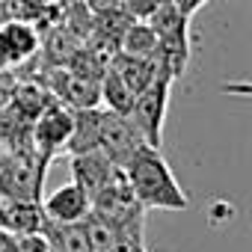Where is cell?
Returning a JSON list of instances; mask_svg holds the SVG:
<instances>
[{"label": "cell", "mask_w": 252, "mask_h": 252, "mask_svg": "<svg viewBox=\"0 0 252 252\" xmlns=\"http://www.w3.org/2000/svg\"><path fill=\"white\" fill-rule=\"evenodd\" d=\"M68 134H71V110H65L63 104H48L45 110H39L36 146H39V160H42V166H45L60 149H65Z\"/></svg>", "instance_id": "5b68a950"}, {"label": "cell", "mask_w": 252, "mask_h": 252, "mask_svg": "<svg viewBox=\"0 0 252 252\" xmlns=\"http://www.w3.org/2000/svg\"><path fill=\"white\" fill-rule=\"evenodd\" d=\"M172 83H175V74L163 63H158L155 77L134 95L128 119L134 122V128L140 131L146 146H155V149L163 146V122H166V110H169Z\"/></svg>", "instance_id": "7a4b0ae2"}, {"label": "cell", "mask_w": 252, "mask_h": 252, "mask_svg": "<svg viewBox=\"0 0 252 252\" xmlns=\"http://www.w3.org/2000/svg\"><path fill=\"white\" fill-rule=\"evenodd\" d=\"M140 146H146V140L140 137L134 122L125 113H113V110L98 113V152L110 163H116L122 169Z\"/></svg>", "instance_id": "277c9868"}, {"label": "cell", "mask_w": 252, "mask_h": 252, "mask_svg": "<svg viewBox=\"0 0 252 252\" xmlns=\"http://www.w3.org/2000/svg\"><path fill=\"white\" fill-rule=\"evenodd\" d=\"M39 208H42V217L51 222H80L89 214V199H86L83 187L71 178L68 184L57 187Z\"/></svg>", "instance_id": "8992f818"}, {"label": "cell", "mask_w": 252, "mask_h": 252, "mask_svg": "<svg viewBox=\"0 0 252 252\" xmlns=\"http://www.w3.org/2000/svg\"><path fill=\"white\" fill-rule=\"evenodd\" d=\"M39 51V33L27 21H6L0 27V68L18 65Z\"/></svg>", "instance_id": "52a82bcc"}, {"label": "cell", "mask_w": 252, "mask_h": 252, "mask_svg": "<svg viewBox=\"0 0 252 252\" xmlns=\"http://www.w3.org/2000/svg\"><path fill=\"white\" fill-rule=\"evenodd\" d=\"M205 3H208V0H181L178 9H181L187 18H193V15H196V9H199V6H205Z\"/></svg>", "instance_id": "5bb4252c"}, {"label": "cell", "mask_w": 252, "mask_h": 252, "mask_svg": "<svg viewBox=\"0 0 252 252\" xmlns=\"http://www.w3.org/2000/svg\"><path fill=\"white\" fill-rule=\"evenodd\" d=\"M158 36V54L155 60L163 63L175 80L187 71V63H190V18L175 6L169 3V0H163V3L146 18Z\"/></svg>", "instance_id": "3957f363"}, {"label": "cell", "mask_w": 252, "mask_h": 252, "mask_svg": "<svg viewBox=\"0 0 252 252\" xmlns=\"http://www.w3.org/2000/svg\"><path fill=\"white\" fill-rule=\"evenodd\" d=\"M160 3H163V0H128V12H131L134 21H146Z\"/></svg>", "instance_id": "4fadbf2b"}, {"label": "cell", "mask_w": 252, "mask_h": 252, "mask_svg": "<svg viewBox=\"0 0 252 252\" xmlns=\"http://www.w3.org/2000/svg\"><path fill=\"white\" fill-rule=\"evenodd\" d=\"M98 98L107 104V110H113V113H125V116H128V110H131V104H134V92L122 83V77H119L110 65H107L104 74H101Z\"/></svg>", "instance_id": "7c38bea8"}, {"label": "cell", "mask_w": 252, "mask_h": 252, "mask_svg": "<svg viewBox=\"0 0 252 252\" xmlns=\"http://www.w3.org/2000/svg\"><path fill=\"white\" fill-rule=\"evenodd\" d=\"M119 172V166L116 163H110L101 152H86V155H71V175H74V181L83 187V193H86V199L92 202L95 199V193L113 178Z\"/></svg>", "instance_id": "ba28073f"}, {"label": "cell", "mask_w": 252, "mask_h": 252, "mask_svg": "<svg viewBox=\"0 0 252 252\" xmlns=\"http://www.w3.org/2000/svg\"><path fill=\"white\" fill-rule=\"evenodd\" d=\"M169 3H175V6H178V3H181V0H169Z\"/></svg>", "instance_id": "2e32d148"}, {"label": "cell", "mask_w": 252, "mask_h": 252, "mask_svg": "<svg viewBox=\"0 0 252 252\" xmlns=\"http://www.w3.org/2000/svg\"><path fill=\"white\" fill-rule=\"evenodd\" d=\"M119 51L122 54H131V57H149L155 60L158 54V36L152 30L149 21H131L128 27L122 30L119 36Z\"/></svg>", "instance_id": "8fae6325"}, {"label": "cell", "mask_w": 252, "mask_h": 252, "mask_svg": "<svg viewBox=\"0 0 252 252\" xmlns=\"http://www.w3.org/2000/svg\"><path fill=\"white\" fill-rule=\"evenodd\" d=\"M0 234H6V205L0 202Z\"/></svg>", "instance_id": "9a60e30c"}, {"label": "cell", "mask_w": 252, "mask_h": 252, "mask_svg": "<svg viewBox=\"0 0 252 252\" xmlns=\"http://www.w3.org/2000/svg\"><path fill=\"white\" fill-rule=\"evenodd\" d=\"M98 107H77L71 113V134L65 143L68 155L98 152Z\"/></svg>", "instance_id": "9c48e42d"}, {"label": "cell", "mask_w": 252, "mask_h": 252, "mask_svg": "<svg viewBox=\"0 0 252 252\" xmlns=\"http://www.w3.org/2000/svg\"><path fill=\"white\" fill-rule=\"evenodd\" d=\"M110 68L122 77V83L128 86L134 95L155 77V71H158V60H149V57H131V54H116L113 57V63H110Z\"/></svg>", "instance_id": "30bf717a"}, {"label": "cell", "mask_w": 252, "mask_h": 252, "mask_svg": "<svg viewBox=\"0 0 252 252\" xmlns=\"http://www.w3.org/2000/svg\"><path fill=\"white\" fill-rule=\"evenodd\" d=\"M122 172H125V178H128L137 202L146 211L149 208H158V211H184L190 205V199L181 190V184L175 181L166 158L155 146H140L128 158V163L122 166Z\"/></svg>", "instance_id": "6da1fadb"}]
</instances>
